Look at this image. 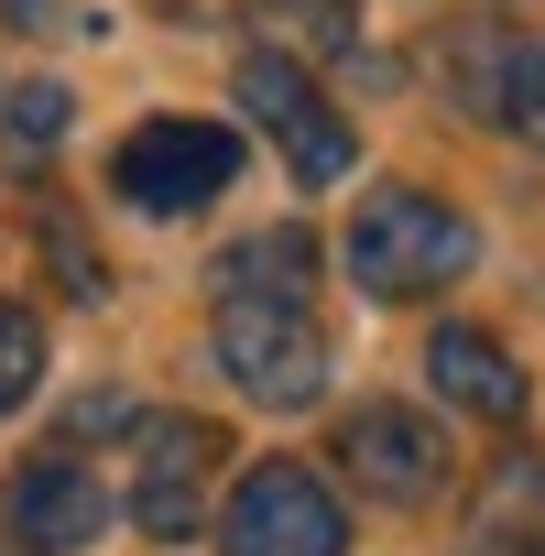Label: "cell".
Returning a JSON list of instances; mask_svg holds the SVG:
<instances>
[{
  "instance_id": "obj_1",
  "label": "cell",
  "mask_w": 545,
  "mask_h": 556,
  "mask_svg": "<svg viewBox=\"0 0 545 556\" xmlns=\"http://www.w3.org/2000/svg\"><path fill=\"white\" fill-rule=\"evenodd\" d=\"M480 262V229L447 207V197H415V186H382L360 218H350V273H360V295L404 306V295H436L458 285V273Z\"/></svg>"
},
{
  "instance_id": "obj_2",
  "label": "cell",
  "mask_w": 545,
  "mask_h": 556,
  "mask_svg": "<svg viewBox=\"0 0 545 556\" xmlns=\"http://www.w3.org/2000/svg\"><path fill=\"white\" fill-rule=\"evenodd\" d=\"M218 371L272 415H306L328 393V339L306 295H218Z\"/></svg>"
},
{
  "instance_id": "obj_3",
  "label": "cell",
  "mask_w": 545,
  "mask_h": 556,
  "mask_svg": "<svg viewBox=\"0 0 545 556\" xmlns=\"http://www.w3.org/2000/svg\"><path fill=\"white\" fill-rule=\"evenodd\" d=\"M110 186L142 218H197L218 186H240V131H218V121H142L110 153Z\"/></svg>"
},
{
  "instance_id": "obj_4",
  "label": "cell",
  "mask_w": 545,
  "mask_h": 556,
  "mask_svg": "<svg viewBox=\"0 0 545 556\" xmlns=\"http://www.w3.org/2000/svg\"><path fill=\"white\" fill-rule=\"evenodd\" d=\"M218 545H229V556H350V513H339V491H328L317 469L262 458V469L229 491Z\"/></svg>"
},
{
  "instance_id": "obj_5",
  "label": "cell",
  "mask_w": 545,
  "mask_h": 556,
  "mask_svg": "<svg viewBox=\"0 0 545 556\" xmlns=\"http://www.w3.org/2000/svg\"><path fill=\"white\" fill-rule=\"evenodd\" d=\"M240 110L284 142V164H295V186H339L350 164H360V142H350V121L317 99V77L306 66H284V55H240Z\"/></svg>"
},
{
  "instance_id": "obj_6",
  "label": "cell",
  "mask_w": 545,
  "mask_h": 556,
  "mask_svg": "<svg viewBox=\"0 0 545 556\" xmlns=\"http://www.w3.org/2000/svg\"><path fill=\"white\" fill-rule=\"evenodd\" d=\"M0 523H12L34 556H77V545L110 534V491H99L88 458H34V469H12V491H0Z\"/></svg>"
},
{
  "instance_id": "obj_7",
  "label": "cell",
  "mask_w": 545,
  "mask_h": 556,
  "mask_svg": "<svg viewBox=\"0 0 545 556\" xmlns=\"http://www.w3.org/2000/svg\"><path fill=\"white\" fill-rule=\"evenodd\" d=\"M339 469H350L371 502H426V491L447 480V447H436V426H426L415 404H360V415L339 426Z\"/></svg>"
},
{
  "instance_id": "obj_8",
  "label": "cell",
  "mask_w": 545,
  "mask_h": 556,
  "mask_svg": "<svg viewBox=\"0 0 545 556\" xmlns=\"http://www.w3.org/2000/svg\"><path fill=\"white\" fill-rule=\"evenodd\" d=\"M207 469H218V437L197 415H153L142 426V480H131L142 534H197L207 523Z\"/></svg>"
},
{
  "instance_id": "obj_9",
  "label": "cell",
  "mask_w": 545,
  "mask_h": 556,
  "mask_svg": "<svg viewBox=\"0 0 545 556\" xmlns=\"http://www.w3.org/2000/svg\"><path fill=\"white\" fill-rule=\"evenodd\" d=\"M426 382H436L458 415H480V426H512V415H523V371H512L502 339H480V328H436V339H426Z\"/></svg>"
},
{
  "instance_id": "obj_10",
  "label": "cell",
  "mask_w": 545,
  "mask_h": 556,
  "mask_svg": "<svg viewBox=\"0 0 545 556\" xmlns=\"http://www.w3.org/2000/svg\"><path fill=\"white\" fill-rule=\"evenodd\" d=\"M306 273H317V240L306 229H262L218 262V295H306Z\"/></svg>"
},
{
  "instance_id": "obj_11",
  "label": "cell",
  "mask_w": 545,
  "mask_h": 556,
  "mask_svg": "<svg viewBox=\"0 0 545 556\" xmlns=\"http://www.w3.org/2000/svg\"><path fill=\"white\" fill-rule=\"evenodd\" d=\"M34 382H45V328H34V306L0 295V415H23Z\"/></svg>"
},
{
  "instance_id": "obj_12",
  "label": "cell",
  "mask_w": 545,
  "mask_h": 556,
  "mask_svg": "<svg viewBox=\"0 0 545 556\" xmlns=\"http://www.w3.org/2000/svg\"><path fill=\"white\" fill-rule=\"evenodd\" d=\"M66 121H77V99L45 77V88H12V110H0V131H12V153H45V142H66Z\"/></svg>"
},
{
  "instance_id": "obj_13",
  "label": "cell",
  "mask_w": 545,
  "mask_h": 556,
  "mask_svg": "<svg viewBox=\"0 0 545 556\" xmlns=\"http://www.w3.org/2000/svg\"><path fill=\"white\" fill-rule=\"evenodd\" d=\"M502 121L545 153V34H534V45H512V66H502Z\"/></svg>"
},
{
  "instance_id": "obj_14",
  "label": "cell",
  "mask_w": 545,
  "mask_h": 556,
  "mask_svg": "<svg viewBox=\"0 0 545 556\" xmlns=\"http://www.w3.org/2000/svg\"><path fill=\"white\" fill-rule=\"evenodd\" d=\"M0 12H12L23 34H66V23H77V0H0Z\"/></svg>"
}]
</instances>
